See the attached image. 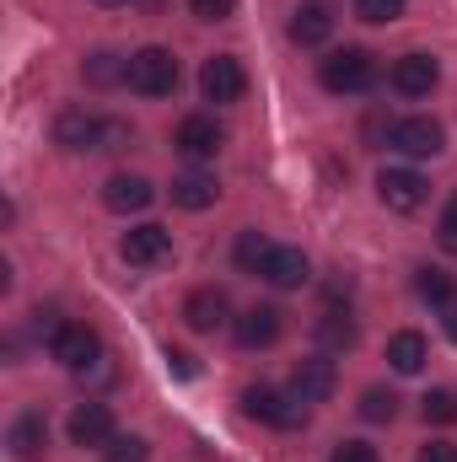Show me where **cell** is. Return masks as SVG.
I'll return each mask as SVG.
<instances>
[{
  "mask_svg": "<svg viewBox=\"0 0 457 462\" xmlns=\"http://www.w3.org/2000/svg\"><path fill=\"white\" fill-rule=\"evenodd\" d=\"M329 462H382V457H377V447H371V441H340Z\"/></svg>",
  "mask_w": 457,
  "mask_h": 462,
  "instance_id": "31",
  "label": "cell"
},
{
  "mask_svg": "<svg viewBox=\"0 0 457 462\" xmlns=\"http://www.w3.org/2000/svg\"><path fill=\"white\" fill-rule=\"evenodd\" d=\"M118 253H124V263H129V269H162V263L173 258V231L156 226V221H145V226L124 231Z\"/></svg>",
  "mask_w": 457,
  "mask_h": 462,
  "instance_id": "6",
  "label": "cell"
},
{
  "mask_svg": "<svg viewBox=\"0 0 457 462\" xmlns=\"http://www.w3.org/2000/svg\"><path fill=\"white\" fill-rule=\"evenodd\" d=\"M436 81H442V65H436L431 54H404V60L387 70V87H393L398 97H431Z\"/></svg>",
  "mask_w": 457,
  "mask_h": 462,
  "instance_id": "10",
  "label": "cell"
},
{
  "mask_svg": "<svg viewBox=\"0 0 457 462\" xmlns=\"http://www.w3.org/2000/svg\"><path fill=\"white\" fill-rule=\"evenodd\" d=\"M318 345L323 349H350L355 345V318L340 312V307H329V312L318 318Z\"/></svg>",
  "mask_w": 457,
  "mask_h": 462,
  "instance_id": "24",
  "label": "cell"
},
{
  "mask_svg": "<svg viewBox=\"0 0 457 462\" xmlns=\"http://www.w3.org/2000/svg\"><path fill=\"white\" fill-rule=\"evenodd\" d=\"M200 92H205V103H237L247 92V76L231 54H210L205 70H200Z\"/></svg>",
  "mask_w": 457,
  "mask_h": 462,
  "instance_id": "11",
  "label": "cell"
},
{
  "mask_svg": "<svg viewBox=\"0 0 457 462\" xmlns=\"http://www.w3.org/2000/svg\"><path fill=\"white\" fill-rule=\"evenodd\" d=\"M436 242H442L447 253H457V194L447 199V210H442V226H436Z\"/></svg>",
  "mask_w": 457,
  "mask_h": 462,
  "instance_id": "33",
  "label": "cell"
},
{
  "mask_svg": "<svg viewBox=\"0 0 457 462\" xmlns=\"http://www.w3.org/2000/svg\"><path fill=\"white\" fill-rule=\"evenodd\" d=\"M355 16L371 22V27H387V22L404 16V0H355Z\"/></svg>",
  "mask_w": 457,
  "mask_h": 462,
  "instance_id": "28",
  "label": "cell"
},
{
  "mask_svg": "<svg viewBox=\"0 0 457 462\" xmlns=\"http://www.w3.org/2000/svg\"><path fill=\"white\" fill-rule=\"evenodd\" d=\"M425 360H431V345H425V334L404 328V334H393V339H387V365H393L398 376H415Z\"/></svg>",
  "mask_w": 457,
  "mask_h": 462,
  "instance_id": "21",
  "label": "cell"
},
{
  "mask_svg": "<svg viewBox=\"0 0 457 462\" xmlns=\"http://www.w3.org/2000/svg\"><path fill=\"white\" fill-rule=\"evenodd\" d=\"M49 355H54L65 371L87 376V371L103 360V339H98V328H87V323H65V328H60V339L49 345Z\"/></svg>",
  "mask_w": 457,
  "mask_h": 462,
  "instance_id": "5",
  "label": "cell"
},
{
  "mask_svg": "<svg viewBox=\"0 0 457 462\" xmlns=\"http://www.w3.org/2000/svg\"><path fill=\"white\" fill-rule=\"evenodd\" d=\"M269 253H275V242H269L264 231H237V247H231V258H237V269H242V274H264Z\"/></svg>",
  "mask_w": 457,
  "mask_h": 462,
  "instance_id": "22",
  "label": "cell"
},
{
  "mask_svg": "<svg viewBox=\"0 0 457 462\" xmlns=\"http://www.w3.org/2000/svg\"><path fill=\"white\" fill-rule=\"evenodd\" d=\"M70 441H76V447H108V441H114V414H108V403H81V409L70 414Z\"/></svg>",
  "mask_w": 457,
  "mask_h": 462,
  "instance_id": "18",
  "label": "cell"
},
{
  "mask_svg": "<svg viewBox=\"0 0 457 462\" xmlns=\"http://www.w3.org/2000/svg\"><path fill=\"white\" fill-rule=\"evenodd\" d=\"M81 76H87L92 87H114V81H124V76H129V60H118V54H108V49H103V54H92V60L81 65Z\"/></svg>",
  "mask_w": 457,
  "mask_h": 462,
  "instance_id": "26",
  "label": "cell"
},
{
  "mask_svg": "<svg viewBox=\"0 0 457 462\" xmlns=\"http://www.w3.org/2000/svg\"><path fill=\"white\" fill-rule=\"evenodd\" d=\"M189 11L200 22H227V16H237V0H189Z\"/></svg>",
  "mask_w": 457,
  "mask_h": 462,
  "instance_id": "30",
  "label": "cell"
},
{
  "mask_svg": "<svg viewBox=\"0 0 457 462\" xmlns=\"http://www.w3.org/2000/svg\"><path fill=\"white\" fill-rule=\"evenodd\" d=\"M442 328H447V339L457 345V301H447V307H442Z\"/></svg>",
  "mask_w": 457,
  "mask_h": 462,
  "instance_id": "37",
  "label": "cell"
},
{
  "mask_svg": "<svg viewBox=\"0 0 457 462\" xmlns=\"http://www.w3.org/2000/svg\"><path fill=\"white\" fill-rule=\"evenodd\" d=\"M329 32H334V11H329L323 0L296 5V16H291V43L312 49V43H329Z\"/></svg>",
  "mask_w": 457,
  "mask_h": 462,
  "instance_id": "19",
  "label": "cell"
},
{
  "mask_svg": "<svg viewBox=\"0 0 457 462\" xmlns=\"http://www.w3.org/2000/svg\"><path fill=\"white\" fill-rule=\"evenodd\" d=\"M221 140H227V134H221V124H216V118L189 114L183 124H178V140H173V145H178L189 162H210V156L221 151Z\"/></svg>",
  "mask_w": 457,
  "mask_h": 462,
  "instance_id": "14",
  "label": "cell"
},
{
  "mask_svg": "<svg viewBox=\"0 0 457 462\" xmlns=\"http://www.w3.org/2000/svg\"><path fill=\"white\" fill-rule=\"evenodd\" d=\"M420 414L425 425H457V387H431L420 398Z\"/></svg>",
  "mask_w": 457,
  "mask_h": 462,
  "instance_id": "25",
  "label": "cell"
},
{
  "mask_svg": "<svg viewBox=\"0 0 457 462\" xmlns=\"http://www.w3.org/2000/svg\"><path fill=\"white\" fill-rule=\"evenodd\" d=\"M145 457H151L145 436H114V441L103 447V462H145Z\"/></svg>",
  "mask_w": 457,
  "mask_h": 462,
  "instance_id": "29",
  "label": "cell"
},
{
  "mask_svg": "<svg viewBox=\"0 0 457 462\" xmlns=\"http://www.w3.org/2000/svg\"><path fill=\"white\" fill-rule=\"evenodd\" d=\"M231 301L227 291H216V285H200V291H189V301H183V323L194 328V334H216L221 323H227Z\"/></svg>",
  "mask_w": 457,
  "mask_h": 462,
  "instance_id": "13",
  "label": "cell"
},
{
  "mask_svg": "<svg viewBox=\"0 0 457 462\" xmlns=\"http://www.w3.org/2000/svg\"><path fill=\"white\" fill-rule=\"evenodd\" d=\"M415 291H420V301H431V307H447V301H457V280L447 274V269H420L415 274Z\"/></svg>",
  "mask_w": 457,
  "mask_h": 462,
  "instance_id": "23",
  "label": "cell"
},
{
  "mask_svg": "<svg viewBox=\"0 0 457 462\" xmlns=\"http://www.w3.org/2000/svg\"><path fill=\"white\" fill-rule=\"evenodd\" d=\"M216 199H221V183H216V178H205V172L173 178V205H178V210H210Z\"/></svg>",
  "mask_w": 457,
  "mask_h": 462,
  "instance_id": "20",
  "label": "cell"
},
{
  "mask_svg": "<svg viewBox=\"0 0 457 462\" xmlns=\"http://www.w3.org/2000/svg\"><path fill=\"white\" fill-rule=\"evenodd\" d=\"M334 387H340V371H334L329 355H307V360H296V371H291V393H296L307 409H312V403H329Z\"/></svg>",
  "mask_w": 457,
  "mask_h": 462,
  "instance_id": "7",
  "label": "cell"
},
{
  "mask_svg": "<svg viewBox=\"0 0 457 462\" xmlns=\"http://www.w3.org/2000/svg\"><path fill=\"white\" fill-rule=\"evenodd\" d=\"M60 328H65V323H60V312H54V307H38V312H33V334H38V339H49V345H54V339H60Z\"/></svg>",
  "mask_w": 457,
  "mask_h": 462,
  "instance_id": "32",
  "label": "cell"
},
{
  "mask_svg": "<svg viewBox=\"0 0 457 462\" xmlns=\"http://www.w3.org/2000/svg\"><path fill=\"white\" fill-rule=\"evenodd\" d=\"M129 145V124L124 118H108V129H103V151H124Z\"/></svg>",
  "mask_w": 457,
  "mask_h": 462,
  "instance_id": "35",
  "label": "cell"
},
{
  "mask_svg": "<svg viewBox=\"0 0 457 462\" xmlns=\"http://www.w3.org/2000/svg\"><path fill=\"white\" fill-rule=\"evenodd\" d=\"M151 183L145 178H135V172H114L108 183H103V205L114 210V216H135V210H145L151 205Z\"/></svg>",
  "mask_w": 457,
  "mask_h": 462,
  "instance_id": "15",
  "label": "cell"
},
{
  "mask_svg": "<svg viewBox=\"0 0 457 462\" xmlns=\"http://www.w3.org/2000/svg\"><path fill=\"white\" fill-rule=\"evenodd\" d=\"M167 371H173V376H194L200 365H194V355H189V349H167Z\"/></svg>",
  "mask_w": 457,
  "mask_h": 462,
  "instance_id": "36",
  "label": "cell"
},
{
  "mask_svg": "<svg viewBox=\"0 0 457 462\" xmlns=\"http://www.w3.org/2000/svg\"><path fill=\"white\" fill-rule=\"evenodd\" d=\"M242 409H247L253 420L275 425V430H296V425H307V403H302L296 393H280V387H264V382L242 393Z\"/></svg>",
  "mask_w": 457,
  "mask_h": 462,
  "instance_id": "3",
  "label": "cell"
},
{
  "mask_svg": "<svg viewBox=\"0 0 457 462\" xmlns=\"http://www.w3.org/2000/svg\"><path fill=\"white\" fill-rule=\"evenodd\" d=\"M129 92H140V97H173L178 92V60L167 54V49H135L129 54Z\"/></svg>",
  "mask_w": 457,
  "mask_h": 462,
  "instance_id": "2",
  "label": "cell"
},
{
  "mask_svg": "<svg viewBox=\"0 0 457 462\" xmlns=\"http://www.w3.org/2000/svg\"><path fill=\"white\" fill-rule=\"evenodd\" d=\"M92 5H129V0H92Z\"/></svg>",
  "mask_w": 457,
  "mask_h": 462,
  "instance_id": "38",
  "label": "cell"
},
{
  "mask_svg": "<svg viewBox=\"0 0 457 462\" xmlns=\"http://www.w3.org/2000/svg\"><path fill=\"white\" fill-rule=\"evenodd\" d=\"M103 129H108V118L87 114V108H65L54 118V145L60 151H103Z\"/></svg>",
  "mask_w": 457,
  "mask_h": 462,
  "instance_id": "9",
  "label": "cell"
},
{
  "mask_svg": "<svg viewBox=\"0 0 457 462\" xmlns=\"http://www.w3.org/2000/svg\"><path fill=\"white\" fill-rule=\"evenodd\" d=\"M377 194H382L387 210L409 216V210H420V205L431 199V183H425L420 172H409V167H387V172L377 178Z\"/></svg>",
  "mask_w": 457,
  "mask_h": 462,
  "instance_id": "8",
  "label": "cell"
},
{
  "mask_svg": "<svg viewBox=\"0 0 457 462\" xmlns=\"http://www.w3.org/2000/svg\"><path fill=\"white\" fill-rule=\"evenodd\" d=\"M415 462H457V447H452V441H425Z\"/></svg>",
  "mask_w": 457,
  "mask_h": 462,
  "instance_id": "34",
  "label": "cell"
},
{
  "mask_svg": "<svg viewBox=\"0 0 457 462\" xmlns=\"http://www.w3.org/2000/svg\"><path fill=\"white\" fill-rule=\"evenodd\" d=\"M5 447H11V457L16 462H38L49 452V420L33 409V414H22L16 425H11V436H5Z\"/></svg>",
  "mask_w": 457,
  "mask_h": 462,
  "instance_id": "16",
  "label": "cell"
},
{
  "mask_svg": "<svg viewBox=\"0 0 457 462\" xmlns=\"http://www.w3.org/2000/svg\"><path fill=\"white\" fill-rule=\"evenodd\" d=\"M393 414H398V393H393V387H366V393H360V420L387 425Z\"/></svg>",
  "mask_w": 457,
  "mask_h": 462,
  "instance_id": "27",
  "label": "cell"
},
{
  "mask_svg": "<svg viewBox=\"0 0 457 462\" xmlns=\"http://www.w3.org/2000/svg\"><path fill=\"white\" fill-rule=\"evenodd\" d=\"M280 334H285V312L269 307V301H264V307H247V312L237 318V345L242 349H269Z\"/></svg>",
  "mask_w": 457,
  "mask_h": 462,
  "instance_id": "12",
  "label": "cell"
},
{
  "mask_svg": "<svg viewBox=\"0 0 457 462\" xmlns=\"http://www.w3.org/2000/svg\"><path fill=\"white\" fill-rule=\"evenodd\" d=\"M318 81H323V92H334V97L371 92V87H377V60H371L366 49H334V54L318 65Z\"/></svg>",
  "mask_w": 457,
  "mask_h": 462,
  "instance_id": "1",
  "label": "cell"
},
{
  "mask_svg": "<svg viewBox=\"0 0 457 462\" xmlns=\"http://www.w3.org/2000/svg\"><path fill=\"white\" fill-rule=\"evenodd\" d=\"M264 280H269V285H280V291H302V285L312 280V263H307V253H302V247H275V253H269V263H264Z\"/></svg>",
  "mask_w": 457,
  "mask_h": 462,
  "instance_id": "17",
  "label": "cell"
},
{
  "mask_svg": "<svg viewBox=\"0 0 457 462\" xmlns=\"http://www.w3.org/2000/svg\"><path fill=\"white\" fill-rule=\"evenodd\" d=\"M387 145L393 151H404V156H442L447 151V129L436 124V118H398V124H387Z\"/></svg>",
  "mask_w": 457,
  "mask_h": 462,
  "instance_id": "4",
  "label": "cell"
}]
</instances>
